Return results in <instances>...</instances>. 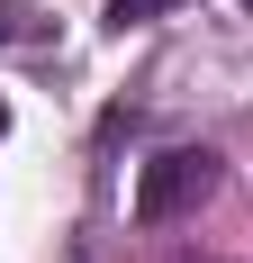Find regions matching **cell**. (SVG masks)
<instances>
[{
    "instance_id": "6da1fadb",
    "label": "cell",
    "mask_w": 253,
    "mask_h": 263,
    "mask_svg": "<svg viewBox=\"0 0 253 263\" xmlns=\"http://www.w3.org/2000/svg\"><path fill=\"white\" fill-rule=\"evenodd\" d=\"M217 191V155L208 145H172V155H154L145 173H136V218L145 227H172V218H190Z\"/></svg>"
},
{
    "instance_id": "7a4b0ae2",
    "label": "cell",
    "mask_w": 253,
    "mask_h": 263,
    "mask_svg": "<svg viewBox=\"0 0 253 263\" xmlns=\"http://www.w3.org/2000/svg\"><path fill=\"white\" fill-rule=\"evenodd\" d=\"M163 9H172V0H109V18H118V27H136V18H163Z\"/></svg>"
},
{
    "instance_id": "3957f363",
    "label": "cell",
    "mask_w": 253,
    "mask_h": 263,
    "mask_svg": "<svg viewBox=\"0 0 253 263\" xmlns=\"http://www.w3.org/2000/svg\"><path fill=\"white\" fill-rule=\"evenodd\" d=\"M244 9H253V0H244Z\"/></svg>"
}]
</instances>
